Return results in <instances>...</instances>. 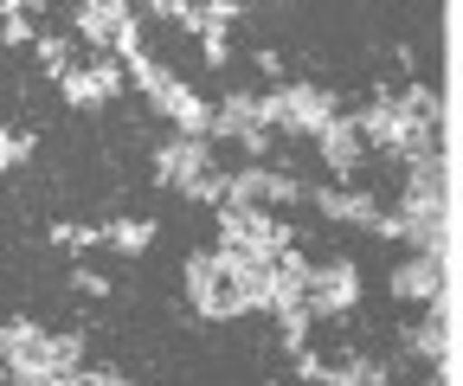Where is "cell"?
<instances>
[{"label":"cell","instance_id":"obj_1","mask_svg":"<svg viewBox=\"0 0 463 386\" xmlns=\"http://www.w3.org/2000/svg\"><path fill=\"white\" fill-rule=\"evenodd\" d=\"M361 303V264L354 258H335V264H309V290H303V309L322 322V315H347Z\"/></svg>","mask_w":463,"mask_h":386},{"label":"cell","instance_id":"obj_2","mask_svg":"<svg viewBox=\"0 0 463 386\" xmlns=\"http://www.w3.org/2000/svg\"><path fill=\"white\" fill-rule=\"evenodd\" d=\"M187 303H194V315H206V322L239 315V297H232L225 270H219V251H194V258H187Z\"/></svg>","mask_w":463,"mask_h":386},{"label":"cell","instance_id":"obj_3","mask_svg":"<svg viewBox=\"0 0 463 386\" xmlns=\"http://www.w3.org/2000/svg\"><path fill=\"white\" fill-rule=\"evenodd\" d=\"M206 168H213V142H200V136H167L155 148V187H181L187 193Z\"/></svg>","mask_w":463,"mask_h":386},{"label":"cell","instance_id":"obj_4","mask_svg":"<svg viewBox=\"0 0 463 386\" xmlns=\"http://www.w3.org/2000/svg\"><path fill=\"white\" fill-rule=\"evenodd\" d=\"M335 117H341L335 90H322V84H283V136H322Z\"/></svg>","mask_w":463,"mask_h":386},{"label":"cell","instance_id":"obj_5","mask_svg":"<svg viewBox=\"0 0 463 386\" xmlns=\"http://www.w3.org/2000/svg\"><path fill=\"white\" fill-rule=\"evenodd\" d=\"M7 373L20 386H45L52 380V335L33 322H7Z\"/></svg>","mask_w":463,"mask_h":386},{"label":"cell","instance_id":"obj_6","mask_svg":"<svg viewBox=\"0 0 463 386\" xmlns=\"http://www.w3.org/2000/svg\"><path fill=\"white\" fill-rule=\"evenodd\" d=\"M450 290V258H405L399 270H392V297L399 303H431V297H444Z\"/></svg>","mask_w":463,"mask_h":386},{"label":"cell","instance_id":"obj_7","mask_svg":"<svg viewBox=\"0 0 463 386\" xmlns=\"http://www.w3.org/2000/svg\"><path fill=\"white\" fill-rule=\"evenodd\" d=\"M129 20H136V7H123V0H84L78 7V39L97 52V59H109L116 33H123Z\"/></svg>","mask_w":463,"mask_h":386},{"label":"cell","instance_id":"obj_8","mask_svg":"<svg viewBox=\"0 0 463 386\" xmlns=\"http://www.w3.org/2000/svg\"><path fill=\"white\" fill-rule=\"evenodd\" d=\"M155 109H161V117L174 123V136H200L206 142V123H213V103L194 90V84H181V78H174L161 97H155Z\"/></svg>","mask_w":463,"mask_h":386},{"label":"cell","instance_id":"obj_9","mask_svg":"<svg viewBox=\"0 0 463 386\" xmlns=\"http://www.w3.org/2000/svg\"><path fill=\"white\" fill-rule=\"evenodd\" d=\"M316 206L322 219H335V226H373V212H380V193L373 187H316Z\"/></svg>","mask_w":463,"mask_h":386},{"label":"cell","instance_id":"obj_10","mask_svg":"<svg viewBox=\"0 0 463 386\" xmlns=\"http://www.w3.org/2000/svg\"><path fill=\"white\" fill-rule=\"evenodd\" d=\"M245 129H258V90H225L213 103V123H206V142H239Z\"/></svg>","mask_w":463,"mask_h":386},{"label":"cell","instance_id":"obj_11","mask_svg":"<svg viewBox=\"0 0 463 386\" xmlns=\"http://www.w3.org/2000/svg\"><path fill=\"white\" fill-rule=\"evenodd\" d=\"M316 148H322V161H328V174H341V181L367 161V148H361V136H354V123H347V117H335V123L316 136Z\"/></svg>","mask_w":463,"mask_h":386},{"label":"cell","instance_id":"obj_12","mask_svg":"<svg viewBox=\"0 0 463 386\" xmlns=\"http://www.w3.org/2000/svg\"><path fill=\"white\" fill-rule=\"evenodd\" d=\"M97 232H103V245H109V251L142 258V251L155 245V232H161V226H155V219H109V226H97Z\"/></svg>","mask_w":463,"mask_h":386},{"label":"cell","instance_id":"obj_13","mask_svg":"<svg viewBox=\"0 0 463 386\" xmlns=\"http://www.w3.org/2000/svg\"><path fill=\"white\" fill-rule=\"evenodd\" d=\"M123 71H129V84H136V90H142L148 103H155V97H161V90L174 84V71H167L161 59H148V52H142V59H136V65H123Z\"/></svg>","mask_w":463,"mask_h":386},{"label":"cell","instance_id":"obj_14","mask_svg":"<svg viewBox=\"0 0 463 386\" xmlns=\"http://www.w3.org/2000/svg\"><path fill=\"white\" fill-rule=\"evenodd\" d=\"M33 52H39L45 78H58L65 65H78V59H71V39H65V33H33Z\"/></svg>","mask_w":463,"mask_h":386},{"label":"cell","instance_id":"obj_15","mask_svg":"<svg viewBox=\"0 0 463 386\" xmlns=\"http://www.w3.org/2000/svg\"><path fill=\"white\" fill-rule=\"evenodd\" d=\"M58 90H65V103H71V109H97V103H103L84 65H65V71H58Z\"/></svg>","mask_w":463,"mask_h":386},{"label":"cell","instance_id":"obj_16","mask_svg":"<svg viewBox=\"0 0 463 386\" xmlns=\"http://www.w3.org/2000/svg\"><path fill=\"white\" fill-rule=\"evenodd\" d=\"M45 239H52L58 251H90V245H103V232H97V226H78V219H58V226H45Z\"/></svg>","mask_w":463,"mask_h":386},{"label":"cell","instance_id":"obj_17","mask_svg":"<svg viewBox=\"0 0 463 386\" xmlns=\"http://www.w3.org/2000/svg\"><path fill=\"white\" fill-rule=\"evenodd\" d=\"M277 328H283V348H289V354H303V348H309V328H316V315L297 303V309H283V315H277Z\"/></svg>","mask_w":463,"mask_h":386},{"label":"cell","instance_id":"obj_18","mask_svg":"<svg viewBox=\"0 0 463 386\" xmlns=\"http://www.w3.org/2000/svg\"><path fill=\"white\" fill-rule=\"evenodd\" d=\"M84 71H90V84H97V97H103V103H109V97H123V84H129V71L116 65V59H90Z\"/></svg>","mask_w":463,"mask_h":386},{"label":"cell","instance_id":"obj_19","mask_svg":"<svg viewBox=\"0 0 463 386\" xmlns=\"http://www.w3.org/2000/svg\"><path fill=\"white\" fill-rule=\"evenodd\" d=\"M26 155H33V129H0V174L20 168Z\"/></svg>","mask_w":463,"mask_h":386},{"label":"cell","instance_id":"obj_20","mask_svg":"<svg viewBox=\"0 0 463 386\" xmlns=\"http://www.w3.org/2000/svg\"><path fill=\"white\" fill-rule=\"evenodd\" d=\"M200 52H206V65L219 71V65L232 59V26H213V33H200Z\"/></svg>","mask_w":463,"mask_h":386},{"label":"cell","instance_id":"obj_21","mask_svg":"<svg viewBox=\"0 0 463 386\" xmlns=\"http://www.w3.org/2000/svg\"><path fill=\"white\" fill-rule=\"evenodd\" d=\"M187 200H206V206H225V174L219 168H206L194 187H187Z\"/></svg>","mask_w":463,"mask_h":386},{"label":"cell","instance_id":"obj_22","mask_svg":"<svg viewBox=\"0 0 463 386\" xmlns=\"http://www.w3.org/2000/svg\"><path fill=\"white\" fill-rule=\"evenodd\" d=\"M52 367H84V335H52Z\"/></svg>","mask_w":463,"mask_h":386},{"label":"cell","instance_id":"obj_23","mask_svg":"<svg viewBox=\"0 0 463 386\" xmlns=\"http://www.w3.org/2000/svg\"><path fill=\"white\" fill-rule=\"evenodd\" d=\"M297 380H309V386H322V380H328V361H322L316 348H303V354H297Z\"/></svg>","mask_w":463,"mask_h":386},{"label":"cell","instance_id":"obj_24","mask_svg":"<svg viewBox=\"0 0 463 386\" xmlns=\"http://www.w3.org/2000/svg\"><path fill=\"white\" fill-rule=\"evenodd\" d=\"M71 284H78L84 297H109V278H103V270H84V264H78V270H71Z\"/></svg>","mask_w":463,"mask_h":386},{"label":"cell","instance_id":"obj_25","mask_svg":"<svg viewBox=\"0 0 463 386\" xmlns=\"http://www.w3.org/2000/svg\"><path fill=\"white\" fill-rule=\"evenodd\" d=\"M84 386H136V380L116 373V367H84Z\"/></svg>","mask_w":463,"mask_h":386},{"label":"cell","instance_id":"obj_26","mask_svg":"<svg viewBox=\"0 0 463 386\" xmlns=\"http://www.w3.org/2000/svg\"><path fill=\"white\" fill-rule=\"evenodd\" d=\"M239 148H245L251 161H264V155H270V136H264V129H245V136H239Z\"/></svg>","mask_w":463,"mask_h":386},{"label":"cell","instance_id":"obj_27","mask_svg":"<svg viewBox=\"0 0 463 386\" xmlns=\"http://www.w3.org/2000/svg\"><path fill=\"white\" fill-rule=\"evenodd\" d=\"M251 65H258L264 78H283V59H277V52H270V45H258V52H251Z\"/></svg>","mask_w":463,"mask_h":386},{"label":"cell","instance_id":"obj_28","mask_svg":"<svg viewBox=\"0 0 463 386\" xmlns=\"http://www.w3.org/2000/svg\"><path fill=\"white\" fill-rule=\"evenodd\" d=\"M45 386H84V367H52Z\"/></svg>","mask_w":463,"mask_h":386},{"label":"cell","instance_id":"obj_29","mask_svg":"<svg viewBox=\"0 0 463 386\" xmlns=\"http://www.w3.org/2000/svg\"><path fill=\"white\" fill-rule=\"evenodd\" d=\"M431 386H450V380H431Z\"/></svg>","mask_w":463,"mask_h":386},{"label":"cell","instance_id":"obj_30","mask_svg":"<svg viewBox=\"0 0 463 386\" xmlns=\"http://www.w3.org/2000/svg\"><path fill=\"white\" fill-rule=\"evenodd\" d=\"M7 386H20V380H7Z\"/></svg>","mask_w":463,"mask_h":386}]
</instances>
